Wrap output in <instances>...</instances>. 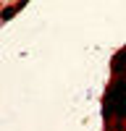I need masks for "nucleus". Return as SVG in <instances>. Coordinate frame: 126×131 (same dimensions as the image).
<instances>
[{"label":"nucleus","instance_id":"1","mask_svg":"<svg viewBox=\"0 0 126 131\" xmlns=\"http://www.w3.org/2000/svg\"><path fill=\"white\" fill-rule=\"evenodd\" d=\"M24 3H26V0H21V3H18V5H10V8H5V10H3V13H0V21H8V18H10V16H13V13H16V10H18V8H24Z\"/></svg>","mask_w":126,"mask_h":131}]
</instances>
